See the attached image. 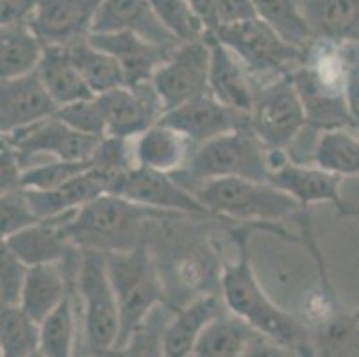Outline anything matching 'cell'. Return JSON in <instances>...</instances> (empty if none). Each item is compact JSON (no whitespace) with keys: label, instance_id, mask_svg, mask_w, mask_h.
Segmentation results:
<instances>
[{"label":"cell","instance_id":"obj_37","mask_svg":"<svg viewBox=\"0 0 359 357\" xmlns=\"http://www.w3.org/2000/svg\"><path fill=\"white\" fill-rule=\"evenodd\" d=\"M54 116L79 133L106 137V114H104V106L99 95L68 104V106H61Z\"/></svg>","mask_w":359,"mask_h":357},{"label":"cell","instance_id":"obj_21","mask_svg":"<svg viewBox=\"0 0 359 357\" xmlns=\"http://www.w3.org/2000/svg\"><path fill=\"white\" fill-rule=\"evenodd\" d=\"M227 311L220 295H198L179 307L163 336L165 357H191L204 329Z\"/></svg>","mask_w":359,"mask_h":357},{"label":"cell","instance_id":"obj_3","mask_svg":"<svg viewBox=\"0 0 359 357\" xmlns=\"http://www.w3.org/2000/svg\"><path fill=\"white\" fill-rule=\"evenodd\" d=\"M182 186L197 196L213 218L243 222L250 227L270 231L277 236H288L280 224L302 211L290 193L283 191L272 182L213 179Z\"/></svg>","mask_w":359,"mask_h":357},{"label":"cell","instance_id":"obj_11","mask_svg":"<svg viewBox=\"0 0 359 357\" xmlns=\"http://www.w3.org/2000/svg\"><path fill=\"white\" fill-rule=\"evenodd\" d=\"M113 195L159 211L179 213L194 218H213L197 196L175 179L174 173L135 166L122 177Z\"/></svg>","mask_w":359,"mask_h":357},{"label":"cell","instance_id":"obj_6","mask_svg":"<svg viewBox=\"0 0 359 357\" xmlns=\"http://www.w3.org/2000/svg\"><path fill=\"white\" fill-rule=\"evenodd\" d=\"M210 34L231 48L252 77L276 79L292 74L304 65L309 52V48H300L286 41L259 16L220 25Z\"/></svg>","mask_w":359,"mask_h":357},{"label":"cell","instance_id":"obj_32","mask_svg":"<svg viewBox=\"0 0 359 357\" xmlns=\"http://www.w3.org/2000/svg\"><path fill=\"white\" fill-rule=\"evenodd\" d=\"M256 15L276 29L286 41L300 48L316 43L297 0H252Z\"/></svg>","mask_w":359,"mask_h":357},{"label":"cell","instance_id":"obj_27","mask_svg":"<svg viewBox=\"0 0 359 357\" xmlns=\"http://www.w3.org/2000/svg\"><path fill=\"white\" fill-rule=\"evenodd\" d=\"M0 39H2V65H0L2 79L22 77L32 74L40 67L47 45L32 31L31 25H2Z\"/></svg>","mask_w":359,"mask_h":357},{"label":"cell","instance_id":"obj_33","mask_svg":"<svg viewBox=\"0 0 359 357\" xmlns=\"http://www.w3.org/2000/svg\"><path fill=\"white\" fill-rule=\"evenodd\" d=\"M77 316L70 293L40 323V352L45 357H74Z\"/></svg>","mask_w":359,"mask_h":357},{"label":"cell","instance_id":"obj_36","mask_svg":"<svg viewBox=\"0 0 359 357\" xmlns=\"http://www.w3.org/2000/svg\"><path fill=\"white\" fill-rule=\"evenodd\" d=\"M93 168V159L88 161H60L54 159L50 163H40L25 168L22 177L24 189H54L67 184L75 177L83 175Z\"/></svg>","mask_w":359,"mask_h":357},{"label":"cell","instance_id":"obj_41","mask_svg":"<svg viewBox=\"0 0 359 357\" xmlns=\"http://www.w3.org/2000/svg\"><path fill=\"white\" fill-rule=\"evenodd\" d=\"M41 0H2L0 6V24L15 25V24H29L38 13Z\"/></svg>","mask_w":359,"mask_h":357},{"label":"cell","instance_id":"obj_9","mask_svg":"<svg viewBox=\"0 0 359 357\" xmlns=\"http://www.w3.org/2000/svg\"><path fill=\"white\" fill-rule=\"evenodd\" d=\"M210 65L211 50L205 38L174 48L168 61L152 77L165 113L210 93Z\"/></svg>","mask_w":359,"mask_h":357},{"label":"cell","instance_id":"obj_5","mask_svg":"<svg viewBox=\"0 0 359 357\" xmlns=\"http://www.w3.org/2000/svg\"><path fill=\"white\" fill-rule=\"evenodd\" d=\"M106 261L120 309V336L115 346L118 349L156 307L172 306V302L159 264L147 245L135 250L106 254Z\"/></svg>","mask_w":359,"mask_h":357},{"label":"cell","instance_id":"obj_38","mask_svg":"<svg viewBox=\"0 0 359 357\" xmlns=\"http://www.w3.org/2000/svg\"><path fill=\"white\" fill-rule=\"evenodd\" d=\"M38 222L41 220L32 211L27 195H25V189L2 193V198H0V231H2V238H8L15 232L24 231V229L31 227Z\"/></svg>","mask_w":359,"mask_h":357},{"label":"cell","instance_id":"obj_1","mask_svg":"<svg viewBox=\"0 0 359 357\" xmlns=\"http://www.w3.org/2000/svg\"><path fill=\"white\" fill-rule=\"evenodd\" d=\"M249 229L234 231L238 260L225 264L220 274V297L233 316L256 334L279 346H293L302 338L299 320L277 306L254 274L249 252Z\"/></svg>","mask_w":359,"mask_h":357},{"label":"cell","instance_id":"obj_39","mask_svg":"<svg viewBox=\"0 0 359 357\" xmlns=\"http://www.w3.org/2000/svg\"><path fill=\"white\" fill-rule=\"evenodd\" d=\"M29 267L8 247H0V297L2 306H20Z\"/></svg>","mask_w":359,"mask_h":357},{"label":"cell","instance_id":"obj_31","mask_svg":"<svg viewBox=\"0 0 359 357\" xmlns=\"http://www.w3.org/2000/svg\"><path fill=\"white\" fill-rule=\"evenodd\" d=\"M40 352V323L20 306H2L0 357H31Z\"/></svg>","mask_w":359,"mask_h":357},{"label":"cell","instance_id":"obj_14","mask_svg":"<svg viewBox=\"0 0 359 357\" xmlns=\"http://www.w3.org/2000/svg\"><path fill=\"white\" fill-rule=\"evenodd\" d=\"M159 122L174 127L186 137H190L195 147L204 145L233 130L250 129L249 114L224 106L211 93L166 111Z\"/></svg>","mask_w":359,"mask_h":357},{"label":"cell","instance_id":"obj_26","mask_svg":"<svg viewBox=\"0 0 359 357\" xmlns=\"http://www.w3.org/2000/svg\"><path fill=\"white\" fill-rule=\"evenodd\" d=\"M68 293H70L68 279L61 268V263L29 267L20 307L32 320L41 323L63 302Z\"/></svg>","mask_w":359,"mask_h":357},{"label":"cell","instance_id":"obj_16","mask_svg":"<svg viewBox=\"0 0 359 357\" xmlns=\"http://www.w3.org/2000/svg\"><path fill=\"white\" fill-rule=\"evenodd\" d=\"M102 0H41L31 27L47 47H72L91 34Z\"/></svg>","mask_w":359,"mask_h":357},{"label":"cell","instance_id":"obj_8","mask_svg":"<svg viewBox=\"0 0 359 357\" xmlns=\"http://www.w3.org/2000/svg\"><path fill=\"white\" fill-rule=\"evenodd\" d=\"M250 130L270 150H288L308 127L304 104L292 74L270 79L257 86L249 113Z\"/></svg>","mask_w":359,"mask_h":357},{"label":"cell","instance_id":"obj_19","mask_svg":"<svg viewBox=\"0 0 359 357\" xmlns=\"http://www.w3.org/2000/svg\"><path fill=\"white\" fill-rule=\"evenodd\" d=\"M205 41L211 50L210 93L224 106L250 113L257 93V83L231 48L208 32Z\"/></svg>","mask_w":359,"mask_h":357},{"label":"cell","instance_id":"obj_2","mask_svg":"<svg viewBox=\"0 0 359 357\" xmlns=\"http://www.w3.org/2000/svg\"><path fill=\"white\" fill-rule=\"evenodd\" d=\"M179 216L186 215L145 208L120 195L104 193L81 208L65 225V231L79 250L115 254L147 245L145 236L150 225Z\"/></svg>","mask_w":359,"mask_h":357},{"label":"cell","instance_id":"obj_43","mask_svg":"<svg viewBox=\"0 0 359 357\" xmlns=\"http://www.w3.org/2000/svg\"><path fill=\"white\" fill-rule=\"evenodd\" d=\"M31 357H45V356H43V353H41V352H36L34 356H31Z\"/></svg>","mask_w":359,"mask_h":357},{"label":"cell","instance_id":"obj_42","mask_svg":"<svg viewBox=\"0 0 359 357\" xmlns=\"http://www.w3.org/2000/svg\"><path fill=\"white\" fill-rule=\"evenodd\" d=\"M345 100H347L348 113H351L352 120H354L359 130V48L354 65L348 72L347 83H345Z\"/></svg>","mask_w":359,"mask_h":357},{"label":"cell","instance_id":"obj_18","mask_svg":"<svg viewBox=\"0 0 359 357\" xmlns=\"http://www.w3.org/2000/svg\"><path fill=\"white\" fill-rule=\"evenodd\" d=\"M75 215L77 211L52 220L38 222L24 231L2 238V245L8 247L27 267L67 263L74 257L75 250H79L65 231V225Z\"/></svg>","mask_w":359,"mask_h":357},{"label":"cell","instance_id":"obj_24","mask_svg":"<svg viewBox=\"0 0 359 357\" xmlns=\"http://www.w3.org/2000/svg\"><path fill=\"white\" fill-rule=\"evenodd\" d=\"M195 149L197 147L190 142V137L174 127L158 122L136 137L133 157L136 166L142 168L177 173L186 168Z\"/></svg>","mask_w":359,"mask_h":357},{"label":"cell","instance_id":"obj_10","mask_svg":"<svg viewBox=\"0 0 359 357\" xmlns=\"http://www.w3.org/2000/svg\"><path fill=\"white\" fill-rule=\"evenodd\" d=\"M2 140L18 152L24 166L29 168L36 156H52L60 161L93 159L104 137L79 133L60 118L52 116L27 129L2 136Z\"/></svg>","mask_w":359,"mask_h":357},{"label":"cell","instance_id":"obj_35","mask_svg":"<svg viewBox=\"0 0 359 357\" xmlns=\"http://www.w3.org/2000/svg\"><path fill=\"white\" fill-rule=\"evenodd\" d=\"M150 4L166 31L174 36L179 43L201 41L208 36L204 20L198 16L188 0H150Z\"/></svg>","mask_w":359,"mask_h":357},{"label":"cell","instance_id":"obj_40","mask_svg":"<svg viewBox=\"0 0 359 357\" xmlns=\"http://www.w3.org/2000/svg\"><path fill=\"white\" fill-rule=\"evenodd\" d=\"M25 166L22 163L20 156L9 145L6 140H2V152H0V189L2 193L16 191L22 188V177H24Z\"/></svg>","mask_w":359,"mask_h":357},{"label":"cell","instance_id":"obj_22","mask_svg":"<svg viewBox=\"0 0 359 357\" xmlns=\"http://www.w3.org/2000/svg\"><path fill=\"white\" fill-rule=\"evenodd\" d=\"M315 41L359 45V0H297Z\"/></svg>","mask_w":359,"mask_h":357},{"label":"cell","instance_id":"obj_15","mask_svg":"<svg viewBox=\"0 0 359 357\" xmlns=\"http://www.w3.org/2000/svg\"><path fill=\"white\" fill-rule=\"evenodd\" d=\"M60 106L45 88L38 72L2 79L0 86V133L2 136L48 120Z\"/></svg>","mask_w":359,"mask_h":357},{"label":"cell","instance_id":"obj_30","mask_svg":"<svg viewBox=\"0 0 359 357\" xmlns=\"http://www.w3.org/2000/svg\"><path fill=\"white\" fill-rule=\"evenodd\" d=\"M352 129H331L318 134L313 165L336 175H359V136Z\"/></svg>","mask_w":359,"mask_h":357},{"label":"cell","instance_id":"obj_28","mask_svg":"<svg viewBox=\"0 0 359 357\" xmlns=\"http://www.w3.org/2000/svg\"><path fill=\"white\" fill-rule=\"evenodd\" d=\"M256 336L259 334L225 311L205 327L191 357H247Z\"/></svg>","mask_w":359,"mask_h":357},{"label":"cell","instance_id":"obj_25","mask_svg":"<svg viewBox=\"0 0 359 357\" xmlns=\"http://www.w3.org/2000/svg\"><path fill=\"white\" fill-rule=\"evenodd\" d=\"M36 72L60 107L95 97L81 75L79 68L75 67L68 47L45 48L43 59Z\"/></svg>","mask_w":359,"mask_h":357},{"label":"cell","instance_id":"obj_7","mask_svg":"<svg viewBox=\"0 0 359 357\" xmlns=\"http://www.w3.org/2000/svg\"><path fill=\"white\" fill-rule=\"evenodd\" d=\"M77 290L84 314V332L93 353L106 357L120 336V309L107 271L106 254L79 250Z\"/></svg>","mask_w":359,"mask_h":357},{"label":"cell","instance_id":"obj_20","mask_svg":"<svg viewBox=\"0 0 359 357\" xmlns=\"http://www.w3.org/2000/svg\"><path fill=\"white\" fill-rule=\"evenodd\" d=\"M91 32H133L150 43L181 45L161 24L150 0H102Z\"/></svg>","mask_w":359,"mask_h":357},{"label":"cell","instance_id":"obj_23","mask_svg":"<svg viewBox=\"0 0 359 357\" xmlns=\"http://www.w3.org/2000/svg\"><path fill=\"white\" fill-rule=\"evenodd\" d=\"M104 193H107V179L97 168L88 170L60 188L25 189L29 204L40 220H52L79 211Z\"/></svg>","mask_w":359,"mask_h":357},{"label":"cell","instance_id":"obj_13","mask_svg":"<svg viewBox=\"0 0 359 357\" xmlns=\"http://www.w3.org/2000/svg\"><path fill=\"white\" fill-rule=\"evenodd\" d=\"M270 182L290 193L304 211L313 204H331L341 218H359V206L341 195L344 177L320 166L288 161L273 172Z\"/></svg>","mask_w":359,"mask_h":357},{"label":"cell","instance_id":"obj_12","mask_svg":"<svg viewBox=\"0 0 359 357\" xmlns=\"http://www.w3.org/2000/svg\"><path fill=\"white\" fill-rule=\"evenodd\" d=\"M99 97L106 114V136L109 137H138L165 114V106L152 81L120 86Z\"/></svg>","mask_w":359,"mask_h":357},{"label":"cell","instance_id":"obj_4","mask_svg":"<svg viewBox=\"0 0 359 357\" xmlns=\"http://www.w3.org/2000/svg\"><path fill=\"white\" fill-rule=\"evenodd\" d=\"M288 161L285 150L266 149L252 130L240 129L197 147L186 168L174 177L181 184L213 179L270 182L273 172Z\"/></svg>","mask_w":359,"mask_h":357},{"label":"cell","instance_id":"obj_29","mask_svg":"<svg viewBox=\"0 0 359 357\" xmlns=\"http://www.w3.org/2000/svg\"><path fill=\"white\" fill-rule=\"evenodd\" d=\"M68 50H70L75 67L79 68L83 79L95 95L126 86V79H123L118 61L106 50H100L95 45H91L88 38L68 47Z\"/></svg>","mask_w":359,"mask_h":357},{"label":"cell","instance_id":"obj_34","mask_svg":"<svg viewBox=\"0 0 359 357\" xmlns=\"http://www.w3.org/2000/svg\"><path fill=\"white\" fill-rule=\"evenodd\" d=\"M174 313L172 306H158L122 346L107 352L106 357H165L163 336Z\"/></svg>","mask_w":359,"mask_h":357},{"label":"cell","instance_id":"obj_17","mask_svg":"<svg viewBox=\"0 0 359 357\" xmlns=\"http://www.w3.org/2000/svg\"><path fill=\"white\" fill-rule=\"evenodd\" d=\"M88 41L118 61L126 86L149 83L168 61L175 47L150 43L133 32H91Z\"/></svg>","mask_w":359,"mask_h":357}]
</instances>
